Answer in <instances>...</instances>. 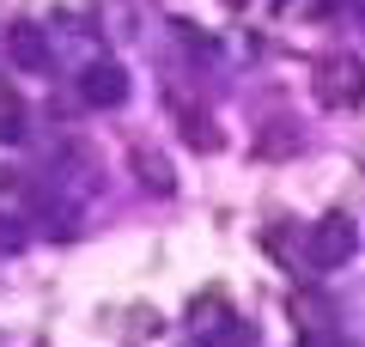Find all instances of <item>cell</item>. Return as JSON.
<instances>
[]
</instances>
